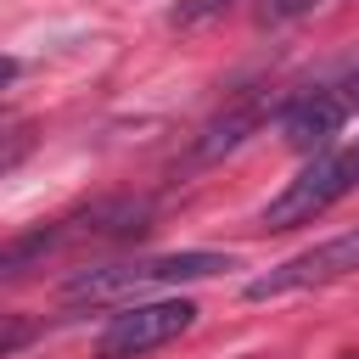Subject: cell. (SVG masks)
<instances>
[{
	"instance_id": "6da1fadb",
	"label": "cell",
	"mask_w": 359,
	"mask_h": 359,
	"mask_svg": "<svg viewBox=\"0 0 359 359\" xmlns=\"http://www.w3.org/2000/svg\"><path fill=\"white\" fill-rule=\"evenodd\" d=\"M348 191H359V135L342 146H325L303 163L297 180H286V191L264 208V230H292V224H314L331 202H342Z\"/></svg>"
},
{
	"instance_id": "7a4b0ae2",
	"label": "cell",
	"mask_w": 359,
	"mask_h": 359,
	"mask_svg": "<svg viewBox=\"0 0 359 359\" xmlns=\"http://www.w3.org/2000/svg\"><path fill=\"white\" fill-rule=\"evenodd\" d=\"M219 269H236V258L224 252H163V258H129V264H90L67 280V303H101V297H123L140 286H163V280H208Z\"/></svg>"
},
{
	"instance_id": "3957f363",
	"label": "cell",
	"mask_w": 359,
	"mask_h": 359,
	"mask_svg": "<svg viewBox=\"0 0 359 359\" xmlns=\"http://www.w3.org/2000/svg\"><path fill=\"white\" fill-rule=\"evenodd\" d=\"M196 325V303L185 297H157V303H129L123 314H112L95 337L101 359H140L151 348H168L174 337H185Z\"/></svg>"
},
{
	"instance_id": "277c9868",
	"label": "cell",
	"mask_w": 359,
	"mask_h": 359,
	"mask_svg": "<svg viewBox=\"0 0 359 359\" xmlns=\"http://www.w3.org/2000/svg\"><path fill=\"white\" fill-rule=\"evenodd\" d=\"M353 269H359V224L342 230V236H331V241H320V247H309V252H297V258H286V264H275V269L258 275V280H247V297L264 303V297L331 286V280H342V275H353Z\"/></svg>"
},
{
	"instance_id": "5b68a950",
	"label": "cell",
	"mask_w": 359,
	"mask_h": 359,
	"mask_svg": "<svg viewBox=\"0 0 359 359\" xmlns=\"http://www.w3.org/2000/svg\"><path fill=\"white\" fill-rule=\"evenodd\" d=\"M348 112H353V90L342 84V90H314V95H303L286 118H280V129H286V146L292 151H325L337 135H342V123H348Z\"/></svg>"
},
{
	"instance_id": "8992f818",
	"label": "cell",
	"mask_w": 359,
	"mask_h": 359,
	"mask_svg": "<svg viewBox=\"0 0 359 359\" xmlns=\"http://www.w3.org/2000/svg\"><path fill=\"white\" fill-rule=\"evenodd\" d=\"M258 118H264V101L258 95H247V101H236L230 112H219L208 129H202V140H196V157L202 163H213V157H224V151H236L252 129H258Z\"/></svg>"
},
{
	"instance_id": "52a82bcc",
	"label": "cell",
	"mask_w": 359,
	"mask_h": 359,
	"mask_svg": "<svg viewBox=\"0 0 359 359\" xmlns=\"http://www.w3.org/2000/svg\"><path fill=\"white\" fill-rule=\"evenodd\" d=\"M219 11H230V0H180V6L168 11V22H174V28H196V22L219 17Z\"/></svg>"
},
{
	"instance_id": "ba28073f",
	"label": "cell",
	"mask_w": 359,
	"mask_h": 359,
	"mask_svg": "<svg viewBox=\"0 0 359 359\" xmlns=\"http://www.w3.org/2000/svg\"><path fill=\"white\" fill-rule=\"evenodd\" d=\"M314 0H258V22H292V17H303Z\"/></svg>"
},
{
	"instance_id": "9c48e42d",
	"label": "cell",
	"mask_w": 359,
	"mask_h": 359,
	"mask_svg": "<svg viewBox=\"0 0 359 359\" xmlns=\"http://www.w3.org/2000/svg\"><path fill=\"white\" fill-rule=\"evenodd\" d=\"M348 90H353V107H359V79H353V84H348Z\"/></svg>"
}]
</instances>
